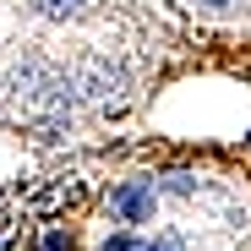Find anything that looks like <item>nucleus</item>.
Listing matches in <instances>:
<instances>
[{
  "label": "nucleus",
  "instance_id": "obj_1",
  "mask_svg": "<svg viewBox=\"0 0 251 251\" xmlns=\"http://www.w3.org/2000/svg\"><path fill=\"white\" fill-rule=\"evenodd\" d=\"M153 207H158V197H153L148 180H120V186L109 191V213H115V224H126V229L148 224V219H153Z\"/></svg>",
  "mask_w": 251,
  "mask_h": 251
},
{
  "label": "nucleus",
  "instance_id": "obj_2",
  "mask_svg": "<svg viewBox=\"0 0 251 251\" xmlns=\"http://www.w3.org/2000/svg\"><path fill=\"white\" fill-rule=\"evenodd\" d=\"M197 11H207V17H229V11H240L246 0H191Z\"/></svg>",
  "mask_w": 251,
  "mask_h": 251
},
{
  "label": "nucleus",
  "instance_id": "obj_3",
  "mask_svg": "<svg viewBox=\"0 0 251 251\" xmlns=\"http://www.w3.org/2000/svg\"><path fill=\"white\" fill-rule=\"evenodd\" d=\"M148 240H137V235H115V240H104V251H142Z\"/></svg>",
  "mask_w": 251,
  "mask_h": 251
}]
</instances>
